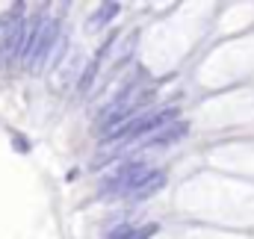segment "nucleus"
Returning <instances> with one entry per match:
<instances>
[{
	"instance_id": "20e7f679",
	"label": "nucleus",
	"mask_w": 254,
	"mask_h": 239,
	"mask_svg": "<svg viewBox=\"0 0 254 239\" xmlns=\"http://www.w3.org/2000/svg\"><path fill=\"white\" fill-rule=\"evenodd\" d=\"M163 186H166V172H154V175H151V180H148V183H145V186L133 195V198H139V201H142V198H148V195L160 192Z\"/></svg>"
},
{
	"instance_id": "39448f33",
	"label": "nucleus",
	"mask_w": 254,
	"mask_h": 239,
	"mask_svg": "<svg viewBox=\"0 0 254 239\" xmlns=\"http://www.w3.org/2000/svg\"><path fill=\"white\" fill-rule=\"evenodd\" d=\"M119 9H122L119 3H104V6H101L95 15H92V24H95V27H104V24H110V21L119 15Z\"/></svg>"
},
{
	"instance_id": "f03ea898",
	"label": "nucleus",
	"mask_w": 254,
	"mask_h": 239,
	"mask_svg": "<svg viewBox=\"0 0 254 239\" xmlns=\"http://www.w3.org/2000/svg\"><path fill=\"white\" fill-rule=\"evenodd\" d=\"M27 42H30V24H24V21H15V27L9 30V36H6V42H3L0 60H15V57H21V60H24Z\"/></svg>"
},
{
	"instance_id": "423d86ee",
	"label": "nucleus",
	"mask_w": 254,
	"mask_h": 239,
	"mask_svg": "<svg viewBox=\"0 0 254 239\" xmlns=\"http://www.w3.org/2000/svg\"><path fill=\"white\" fill-rule=\"evenodd\" d=\"M157 231H160V225H154V222H151V225H142V228H133V231H130V234H127L125 239H151L154 234H157Z\"/></svg>"
},
{
	"instance_id": "7ed1b4c3",
	"label": "nucleus",
	"mask_w": 254,
	"mask_h": 239,
	"mask_svg": "<svg viewBox=\"0 0 254 239\" xmlns=\"http://www.w3.org/2000/svg\"><path fill=\"white\" fill-rule=\"evenodd\" d=\"M187 130H190V124H187V121H175V124L163 127V133H154L151 139H145V145H172V142L184 139V136H187Z\"/></svg>"
},
{
	"instance_id": "f257e3e1",
	"label": "nucleus",
	"mask_w": 254,
	"mask_h": 239,
	"mask_svg": "<svg viewBox=\"0 0 254 239\" xmlns=\"http://www.w3.org/2000/svg\"><path fill=\"white\" fill-rule=\"evenodd\" d=\"M57 36H60L57 21H39L36 27H30V42H27V51H24V60H27L30 68H36V71L42 68L45 57L57 45Z\"/></svg>"
}]
</instances>
